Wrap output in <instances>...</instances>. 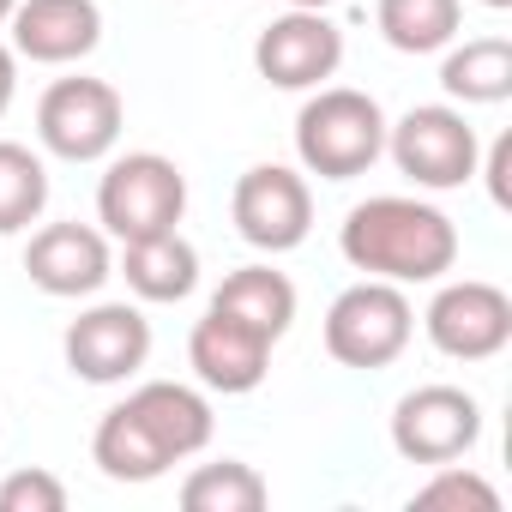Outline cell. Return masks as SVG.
Returning a JSON list of instances; mask_svg holds the SVG:
<instances>
[{"instance_id":"cell-21","label":"cell","mask_w":512,"mask_h":512,"mask_svg":"<svg viewBox=\"0 0 512 512\" xmlns=\"http://www.w3.org/2000/svg\"><path fill=\"white\" fill-rule=\"evenodd\" d=\"M266 476L241 464V458H223V464H199L187 482H181V506L187 512H260L266 506Z\"/></svg>"},{"instance_id":"cell-7","label":"cell","mask_w":512,"mask_h":512,"mask_svg":"<svg viewBox=\"0 0 512 512\" xmlns=\"http://www.w3.org/2000/svg\"><path fill=\"white\" fill-rule=\"evenodd\" d=\"M386 151L398 163V175H410L416 187L428 193H446V187H464L482 163V145H476V127L446 109V103H422L410 109L398 127H386Z\"/></svg>"},{"instance_id":"cell-1","label":"cell","mask_w":512,"mask_h":512,"mask_svg":"<svg viewBox=\"0 0 512 512\" xmlns=\"http://www.w3.org/2000/svg\"><path fill=\"white\" fill-rule=\"evenodd\" d=\"M211 446V404L181 380H145L91 434V458L109 482H157L169 464Z\"/></svg>"},{"instance_id":"cell-19","label":"cell","mask_w":512,"mask_h":512,"mask_svg":"<svg viewBox=\"0 0 512 512\" xmlns=\"http://www.w3.org/2000/svg\"><path fill=\"white\" fill-rule=\"evenodd\" d=\"M440 85L458 103H506L512 97V43L506 37H470L440 61Z\"/></svg>"},{"instance_id":"cell-15","label":"cell","mask_w":512,"mask_h":512,"mask_svg":"<svg viewBox=\"0 0 512 512\" xmlns=\"http://www.w3.org/2000/svg\"><path fill=\"white\" fill-rule=\"evenodd\" d=\"M187 362H193L199 386L235 398V392H253V386L266 380V368H272V344H266L260 332H247L241 320L205 308V320H199L193 338H187Z\"/></svg>"},{"instance_id":"cell-2","label":"cell","mask_w":512,"mask_h":512,"mask_svg":"<svg viewBox=\"0 0 512 512\" xmlns=\"http://www.w3.org/2000/svg\"><path fill=\"white\" fill-rule=\"evenodd\" d=\"M344 260L386 284H440L458 266V223L410 193H374L350 205L338 229Z\"/></svg>"},{"instance_id":"cell-10","label":"cell","mask_w":512,"mask_h":512,"mask_svg":"<svg viewBox=\"0 0 512 512\" xmlns=\"http://www.w3.org/2000/svg\"><path fill=\"white\" fill-rule=\"evenodd\" d=\"M476 440H482V404H476L464 386L434 380V386L404 392L398 410H392V446H398V458H410V464H428V470H434V464H452V458H464Z\"/></svg>"},{"instance_id":"cell-28","label":"cell","mask_w":512,"mask_h":512,"mask_svg":"<svg viewBox=\"0 0 512 512\" xmlns=\"http://www.w3.org/2000/svg\"><path fill=\"white\" fill-rule=\"evenodd\" d=\"M482 7H488V13H506V7H512V0H482Z\"/></svg>"},{"instance_id":"cell-12","label":"cell","mask_w":512,"mask_h":512,"mask_svg":"<svg viewBox=\"0 0 512 512\" xmlns=\"http://www.w3.org/2000/svg\"><path fill=\"white\" fill-rule=\"evenodd\" d=\"M338 61H344V31L326 13H308V7H290L284 19H272L260 31V43H253V67L278 91H314L338 73Z\"/></svg>"},{"instance_id":"cell-23","label":"cell","mask_w":512,"mask_h":512,"mask_svg":"<svg viewBox=\"0 0 512 512\" xmlns=\"http://www.w3.org/2000/svg\"><path fill=\"white\" fill-rule=\"evenodd\" d=\"M0 512H67V482L43 464L31 470H13L0 482Z\"/></svg>"},{"instance_id":"cell-8","label":"cell","mask_w":512,"mask_h":512,"mask_svg":"<svg viewBox=\"0 0 512 512\" xmlns=\"http://www.w3.org/2000/svg\"><path fill=\"white\" fill-rule=\"evenodd\" d=\"M229 217H235L241 241L260 247V253H290V247H302L308 229H314L308 175H296L290 163H253V169L235 181Z\"/></svg>"},{"instance_id":"cell-25","label":"cell","mask_w":512,"mask_h":512,"mask_svg":"<svg viewBox=\"0 0 512 512\" xmlns=\"http://www.w3.org/2000/svg\"><path fill=\"white\" fill-rule=\"evenodd\" d=\"M13 91H19V61H13V49H7V43H0V115H7Z\"/></svg>"},{"instance_id":"cell-22","label":"cell","mask_w":512,"mask_h":512,"mask_svg":"<svg viewBox=\"0 0 512 512\" xmlns=\"http://www.w3.org/2000/svg\"><path fill=\"white\" fill-rule=\"evenodd\" d=\"M410 506H422V512H440V506H476V512H500V488L488 482V476H476L470 464H434V476L410 494Z\"/></svg>"},{"instance_id":"cell-11","label":"cell","mask_w":512,"mask_h":512,"mask_svg":"<svg viewBox=\"0 0 512 512\" xmlns=\"http://www.w3.org/2000/svg\"><path fill=\"white\" fill-rule=\"evenodd\" d=\"M61 350H67V368L85 386H121L151 356V320L133 302H97L67 326Z\"/></svg>"},{"instance_id":"cell-20","label":"cell","mask_w":512,"mask_h":512,"mask_svg":"<svg viewBox=\"0 0 512 512\" xmlns=\"http://www.w3.org/2000/svg\"><path fill=\"white\" fill-rule=\"evenodd\" d=\"M49 205V169L31 145L0 139V235H19Z\"/></svg>"},{"instance_id":"cell-5","label":"cell","mask_w":512,"mask_h":512,"mask_svg":"<svg viewBox=\"0 0 512 512\" xmlns=\"http://www.w3.org/2000/svg\"><path fill=\"white\" fill-rule=\"evenodd\" d=\"M181 211H187V175L163 151H127L97 181V223L115 241L163 235L181 223Z\"/></svg>"},{"instance_id":"cell-3","label":"cell","mask_w":512,"mask_h":512,"mask_svg":"<svg viewBox=\"0 0 512 512\" xmlns=\"http://www.w3.org/2000/svg\"><path fill=\"white\" fill-rule=\"evenodd\" d=\"M386 151V109L356 85H314L296 115V157L320 181H356Z\"/></svg>"},{"instance_id":"cell-27","label":"cell","mask_w":512,"mask_h":512,"mask_svg":"<svg viewBox=\"0 0 512 512\" xmlns=\"http://www.w3.org/2000/svg\"><path fill=\"white\" fill-rule=\"evenodd\" d=\"M13 7H19V0H0V25H7V19H13Z\"/></svg>"},{"instance_id":"cell-26","label":"cell","mask_w":512,"mask_h":512,"mask_svg":"<svg viewBox=\"0 0 512 512\" xmlns=\"http://www.w3.org/2000/svg\"><path fill=\"white\" fill-rule=\"evenodd\" d=\"M290 7H308V13H326V7H332V0H290Z\"/></svg>"},{"instance_id":"cell-18","label":"cell","mask_w":512,"mask_h":512,"mask_svg":"<svg viewBox=\"0 0 512 512\" xmlns=\"http://www.w3.org/2000/svg\"><path fill=\"white\" fill-rule=\"evenodd\" d=\"M374 19L398 55H434V49H452L464 25V0H380Z\"/></svg>"},{"instance_id":"cell-16","label":"cell","mask_w":512,"mask_h":512,"mask_svg":"<svg viewBox=\"0 0 512 512\" xmlns=\"http://www.w3.org/2000/svg\"><path fill=\"white\" fill-rule=\"evenodd\" d=\"M121 278L139 302H181L199 290V247L181 229L121 241Z\"/></svg>"},{"instance_id":"cell-4","label":"cell","mask_w":512,"mask_h":512,"mask_svg":"<svg viewBox=\"0 0 512 512\" xmlns=\"http://www.w3.org/2000/svg\"><path fill=\"white\" fill-rule=\"evenodd\" d=\"M410 332H416V308L404 284H386V278H362L338 290V302L326 308V356L362 374L398 362L410 350Z\"/></svg>"},{"instance_id":"cell-6","label":"cell","mask_w":512,"mask_h":512,"mask_svg":"<svg viewBox=\"0 0 512 512\" xmlns=\"http://www.w3.org/2000/svg\"><path fill=\"white\" fill-rule=\"evenodd\" d=\"M127 127V103L109 79H55L37 103V139L49 157L103 163Z\"/></svg>"},{"instance_id":"cell-17","label":"cell","mask_w":512,"mask_h":512,"mask_svg":"<svg viewBox=\"0 0 512 512\" xmlns=\"http://www.w3.org/2000/svg\"><path fill=\"white\" fill-rule=\"evenodd\" d=\"M211 314H229L247 332H260L266 344H278L296 326V284L284 272H272V266H241V272H229L217 284Z\"/></svg>"},{"instance_id":"cell-9","label":"cell","mask_w":512,"mask_h":512,"mask_svg":"<svg viewBox=\"0 0 512 512\" xmlns=\"http://www.w3.org/2000/svg\"><path fill=\"white\" fill-rule=\"evenodd\" d=\"M428 344L452 362H488L512 344V296L488 278H458V284H440L428 314Z\"/></svg>"},{"instance_id":"cell-24","label":"cell","mask_w":512,"mask_h":512,"mask_svg":"<svg viewBox=\"0 0 512 512\" xmlns=\"http://www.w3.org/2000/svg\"><path fill=\"white\" fill-rule=\"evenodd\" d=\"M482 175H488V199L494 205H512V187H506V169H512V133H500L494 145H488V163H476Z\"/></svg>"},{"instance_id":"cell-14","label":"cell","mask_w":512,"mask_h":512,"mask_svg":"<svg viewBox=\"0 0 512 512\" xmlns=\"http://www.w3.org/2000/svg\"><path fill=\"white\" fill-rule=\"evenodd\" d=\"M13 55L37 67L85 61L103 43V7L97 0H19L13 7Z\"/></svg>"},{"instance_id":"cell-13","label":"cell","mask_w":512,"mask_h":512,"mask_svg":"<svg viewBox=\"0 0 512 512\" xmlns=\"http://www.w3.org/2000/svg\"><path fill=\"white\" fill-rule=\"evenodd\" d=\"M25 272L43 296L79 302L115 278V253H109V235L91 223H43L25 247Z\"/></svg>"}]
</instances>
